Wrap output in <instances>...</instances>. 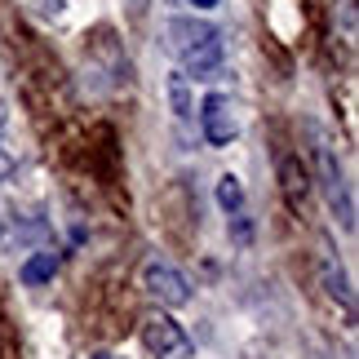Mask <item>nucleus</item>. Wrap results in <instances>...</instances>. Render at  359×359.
I'll list each match as a JSON object with an SVG mask.
<instances>
[{"label": "nucleus", "mask_w": 359, "mask_h": 359, "mask_svg": "<svg viewBox=\"0 0 359 359\" xmlns=\"http://www.w3.org/2000/svg\"><path fill=\"white\" fill-rule=\"evenodd\" d=\"M164 36H169V49L187 80H213L222 72L226 49H222V32L213 22L196 18V13H177V18H169Z\"/></svg>", "instance_id": "obj_1"}, {"label": "nucleus", "mask_w": 359, "mask_h": 359, "mask_svg": "<svg viewBox=\"0 0 359 359\" xmlns=\"http://www.w3.org/2000/svg\"><path fill=\"white\" fill-rule=\"evenodd\" d=\"M311 160H315V177H320V191H324V200H328V213L341 222V231H355V191L346 182V169H341V160H337V151L333 142H328L324 133H315V142H311Z\"/></svg>", "instance_id": "obj_2"}, {"label": "nucleus", "mask_w": 359, "mask_h": 359, "mask_svg": "<svg viewBox=\"0 0 359 359\" xmlns=\"http://www.w3.org/2000/svg\"><path fill=\"white\" fill-rule=\"evenodd\" d=\"M200 137L209 147H231L240 137V116H236V102L226 93H204L200 102Z\"/></svg>", "instance_id": "obj_3"}, {"label": "nucleus", "mask_w": 359, "mask_h": 359, "mask_svg": "<svg viewBox=\"0 0 359 359\" xmlns=\"http://www.w3.org/2000/svg\"><path fill=\"white\" fill-rule=\"evenodd\" d=\"M142 346L156 355V359H191V337L182 333V324L173 315H147L142 320Z\"/></svg>", "instance_id": "obj_4"}, {"label": "nucleus", "mask_w": 359, "mask_h": 359, "mask_svg": "<svg viewBox=\"0 0 359 359\" xmlns=\"http://www.w3.org/2000/svg\"><path fill=\"white\" fill-rule=\"evenodd\" d=\"M142 288H147L151 302H160V306H187V302H191L187 275L177 266H169V262H160V257H151L142 266Z\"/></svg>", "instance_id": "obj_5"}, {"label": "nucleus", "mask_w": 359, "mask_h": 359, "mask_svg": "<svg viewBox=\"0 0 359 359\" xmlns=\"http://www.w3.org/2000/svg\"><path fill=\"white\" fill-rule=\"evenodd\" d=\"M53 275H58V253H53V248H40V253H32L18 266V280L27 284V288H45Z\"/></svg>", "instance_id": "obj_6"}, {"label": "nucleus", "mask_w": 359, "mask_h": 359, "mask_svg": "<svg viewBox=\"0 0 359 359\" xmlns=\"http://www.w3.org/2000/svg\"><path fill=\"white\" fill-rule=\"evenodd\" d=\"M169 107H173V120L177 124H191L196 120V98H191V80L182 72L169 76Z\"/></svg>", "instance_id": "obj_7"}, {"label": "nucleus", "mask_w": 359, "mask_h": 359, "mask_svg": "<svg viewBox=\"0 0 359 359\" xmlns=\"http://www.w3.org/2000/svg\"><path fill=\"white\" fill-rule=\"evenodd\" d=\"M324 284H328V297L341 302V311H346V315H355V293H351V280H346V271H341L333 257H324Z\"/></svg>", "instance_id": "obj_8"}, {"label": "nucleus", "mask_w": 359, "mask_h": 359, "mask_svg": "<svg viewBox=\"0 0 359 359\" xmlns=\"http://www.w3.org/2000/svg\"><path fill=\"white\" fill-rule=\"evenodd\" d=\"M217 209H222L226 217L231 213H244V182L236 173H222L217 177Z\"/></svg>", "instance_id": "obj_9"}, {"label": "nucleus", "mask_w": 359, "mask_h": 359, "mask_svg": "<svg viewBox=\"0 0 359 359\" xmlns=\"http://www.w3.org/2000/svg\"><path fill=\"white\" fill-rule=\"evenodd\" d=\"M13 164H18V151H13V137H9V107L0 102V182L13 173Z\"/></svg>", "instance_id": "obj_10"}, {"label": "nucleus", "mask_w": 359, "mask_h": 359, "mask_svg": "<svg viewBox=\"0 0 359 359\" xmlns=\"http://www.w3.org/2000/svg\"><path fill=\"white\" fill-rule=\"evenodd\" d=\"M231 236H236V244L253 240V222H248V213H231Z\"/></svg>", "instance_id": "obj_11"}, {"label": "nucleus", "mask_w": 359, "mask_h": 359, "mask_svg": "<svg viewBox=\"0 0 359 359\" xmlns=\"http://www.w3.org/2000/svg\"><path fill=\"white\" fill-rule=\"evenodd\" d=\"M187 5H196V9H217L222 0H187Z\"/></svg>", "instance_id": "obj_12"}, {"label": "nucleus", "mask_w": 359, "mask_h": 359, "mask_svg": "<svg viewBox=\"0 0 359 359\" xmlns=\"http://www.w3.org/2000/svg\"><path fill=\"white\" fill-rule=\"evenodd\" d=\"M93 359H120V355H111V351H98V355H93Z\"/></svg>", "instance_id": "obj_13"}]
</instances>
